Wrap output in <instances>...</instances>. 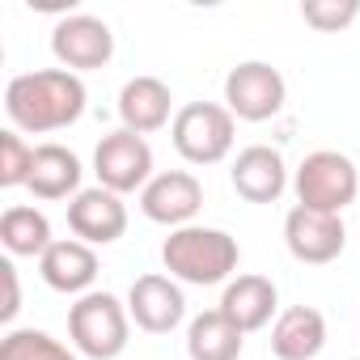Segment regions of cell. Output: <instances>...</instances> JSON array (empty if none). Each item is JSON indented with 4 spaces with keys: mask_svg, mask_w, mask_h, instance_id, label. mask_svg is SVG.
I'll list each match as a JSON object with an SVG mask.
<instances>
[{
    "mask_svg": "<svg viewBox=\"0 0 360 360\" xmlns=\"http://www.w3.org/2000/svg\"><path fill=\"white\" fill-rule=\"evenodd\" d=\"M246 330H238L221 309H204L187 326V356L191 360H238Z\"/></svg>",
    "mask_w": 360,
    "mask_h": 360,
    "instance_id": "19",
    "label": "cell"
},
{
    "mask_svg": "<svg viewBox=\"0 0 360 360\" xmlns=\"http://www.w3.org/2000/svg\"><path fill=\"white\" fill-rule=\"evenodd\" d=\"M233 115L221 102H187L169 123V140L178 148V157L191 165H217L233 153Z\"/></svg>",
    "mask_w": 360,
    "mask_h": 360,
    "instance_id": "5",
    "label": "cell"
},
{
    "mask_svg": "<svg viewBox=\"0 0 360 360\" xmlns=\"http://www.w3.org/2000/svg\"><path fill=\"white\" fill-rule=\"evenodd\" d=\"M51 56L60 60V68H68V72L81 77V72H94V68H106L110 64L115 34L94 13H68L51 30Z\"/></svg>",
    "mask_w": 360,
    "mask_h": 360,
    "instance_id": "8",
    "label": "cell"
},
{
    "mask_svg": "<svg viewBox=\"0 0 360 360\" xmlns=\"http://www.w3.org/2000/svg\"><path fill=\"white\" fill-rule=\"evenodd\" d=\"M0 360H77V352H68L47 330L26 326V330H9L0 339Z\"/></svg>",
    "mask_w": 360,
    "mask_h": 360,
    "instance_id": "21",
    "label": "cell"
},
{
    "mask_svg": "<svg viewBox=\"0 0 360 360\" xmlns=\"http://www.w3.org/2000/svg\"><path fill=\"white\" fill-rule=\"evenodd\" d=\"M68 335L81 356L89 360H115L127 347L131 335V314L115 292H85L68 309Z\"/></svg>",
    "mask_w": 360,
    "mask_h": 360,
    "instance_id": "3",
    "label": "cell"
},
{
    "mask_svg": "<svg viewBox=\"0 0 360 360\" xmlns=\"http://www.w3.org/2000/svg\"><path fill=\"white\" fill-rule=\"evenodd\" d=\"M85 81L68 68H39V72H22L5 85V115L18 131L30 136H47V131H64L85 115Z\"/></svg>",
    "mask_w": 360,
    "mask_h": 360,
    "instance_id": "1",
    "label": "cell"
},
{
    "mask_svg": "<svg viewBox=\"0 0 360 360\" xmlns=\"http://www.w3.org/2000/svg\"><path fill=\"white\" fill-rule=\"evenodd\" d=\"M34 174V148L22 140L18 127L0 131V187H30Z\"/></svg>",
    "mask_w": 360,
    "mask_h": 360,
    "instance_id": "22",
    "label": "cell"
},
{
    "mask_svg": "<svg viewBox=\"0 0 360 360\" xmlns=\"http://www.w3.org/2000/svg\"><path fill=\"white\" fill-rule=\"evenodd\" d=\"M0 242H5V250L18 255V259H43L56 238H51V221L39 208L13 204V208H5V217H0Z\"/></svg>",
    "mask_w": 360,
    "mask_h": 360,
    "instance_id": "20",
    "label": "cell"
},
{
    "mask_svg": "<svg viewBox=\"0 0 360 360\" xmlns=\"http://www.w3.org/2000/svg\"><path fill=\"white\" fill-rule=\"evenodd\" d=\"M301 18L322 30V34H335L343 26H352L360 18V0H305L301 5Z\"/></svg>",
    "mask_w": 360,
    "mask_h": 360,
    "instance_id": "23",
    "label": "cell"
},
{
    "mask_svg": "<svg viewBox=\"0 0 360 360\" xmlns=\"http://www.w3.org/2000/svg\"><path fill=\"white\" fill-rule=\"evenodd\" d=\"M292 191H297V204H301V208L343 217V208L356 204L360 174H356V165H352L347 153L318 148V153H309V157L297 165V174H292Z\"/></svg>",
    "mask_w": 360,
    "mask_h": 360,
    "instance_id": "4",
    "label": "cell"
},
{
    "mask_svg": "<svg viewBox=\"0 0 360 360\" xmlns=\"http://www.w3.org/2000/svg\"><path fill=\"white\" fill-rule=\"evenodd\" d=\"M229 183L246 204H276L288 187V165L280 157V148L271 144H250L233 157Z\"/></svg>",
    "mask_w": 360,
    "mask_h": 360,
    "instance_id": "13",
    "label": "cell"
},
{
    "mask_svg": "<svg viewBox=\"0 0 360 360\" xmlns=\"http://www.w3.org/2000/svg\"><path fill=\"white\" fill-rule=\"evenodd\" d=\"M204 208V183L191 174V169H165V174H153V183L140 191V212L153 221V225H165L169 233L174 229H187Z\"/></svg>",
    "mask_w": 360,
    "mask_h": 360,
    "instance_id": "9",
    "label": "cell"
},
{
    "mask_svg": "<svg viewBox=\"0 0 360 360\" xmlns=\"http://www.w3.org/2000/svg\"><path fill=\"white\" fill-rule=\"evenodd\" d=\"M284 246L297 263H335L347 246V229H343V217H330V212H314V208H292L284 217Z\"/></svg>",
    "mask_w": 360,
    "mask_h": 360,
    "instance_id": "10",
    "label": "cell"
},
{
    "mask_svg": "<svg viewBox=\"0 0 360 360\" xmlns=\"http://www.w3.org/2000/svg\"><path fill=\"white\" fill-rule=\"evenodd\" d=\"M94 174H98V187H106L115 195L144 191L153 183V148H148V140L127 131V127L102 136L98 148H94Z\"/></svg>",
    "mask_w": 360,
    "mask_h": 360,
    "instance_id": "6",
    "label": "cell"
},
{
    "mask_svg": "<svg viewBox=\"0 0 360 360\" xmlns=\"http://www.w3.org/2000/svg\"><path fill=\"white\" fill-rule=\"evenodd\" d=\"M238 330H263L267 322H271V314L280 309V292H276V284L267 280V276H238V280H229L225 284V292H221V305H217Z\"/></svg>",
    "mask_w": 360,
    "mask_h": 360,
    "instance_id": "16",
    "label": "cell"
},
{
    "mask_svg": "<svg viewBox=\"0 0 360 360\" xmlns=\"http://www.w3.org/2000/svg\"><path fill=\"white\" fill-rule=\"evenodd\" d=\"M174 94L161 77H131L123 89H119V119L127 131L136 136H148L165 123H174Z\"/></svg>",
    "mask_w": 360,
    "mask_h": 360,
    "instance_id": "15",
    "label": "cell"
},
{
    "mask_svg": "<svg viewBox=\"0 0 360 360\" xmlns=\"http://www.w3.org/2000/svg\"><path fill=\"white\" fill-rule=\"evenodd\" d=\"M284 98H288V85H284L280 68H271L263 60H246V64L229 68V77H225V106L233 119L267 123L284 110Z\"/></svg>",
    "mask_w": 360,
    "mask_h": 360,
    "instance_id": "7",
    "label": "cell"
},
{
    "mask_svg": "<svg viewBox=\"0 0 360 360\" xmlns=\"http://www.w3.org/2000/svg\"><path fill=\"white\" fill-rule=\"evenodd\" d=\"M326 347V318L314 305H288L271 326L276 360H314Z\"/></svg>",
    "mask_w": 360,
    "mask_h": 360,
    "instance_id": "17",
    "label": "cell"
},
{
    "mask_svg": "<svg viewBox=\"0 0 360 360\" xmlns=\"http://www.w3.org/2000/svg\"><path fill=\"white\" fill-rule=\"evenodd\" d=\"M0 276H5V305H0V318L5 322H13L18 318V309H22V288H18V267L5 259L0 263Z\"/></svg>",
    "mask_w": 360,
    "mask_h": 360,
    "instance_id": "24",
    "label": "cell"
},
{
    "mask_svg": "<svg viewBox=\"0 0 360 360\" xmlns=\"http://www.w3.org/2000/svg\"><path fill=\"white\" fill-rule=\"evenodd\" d=\"M238 238L225 229H208V225H187V229H174L161 246V263L178 284H225L238 271Z\"/></svg>",
    "mask_w": 360,
    "mask_h": 360,
    "instance_id": "2",
    "label": "cell"
},
{
    "mask_svg": "<svg viewBox=\"0 0 360 360\" xmlns=\"http://www.w3.org/2000/svg\"><path fill=\"white\" fill-rule=\"evenodd\" d=\"M81 157L64 144H39L34 148V174H30V191L34 200H77L81 195Z\"/></svg>",
    "mask_w": 360,
    "mask_h": 360,
    "instance_id": "18",
    "label": "cell"
},
{
    "mask_svg": "<svg viewBox=\"0 0 360 360\" xmlns=\"http://www.w3.org/2000/svg\"><path fill=\"white\" fill-rule=\"evenodd\" d=\"M39 276L47 288H56L64 297H85V292H94V280H98V255H94V246H85L77 238H56L51 250L39 259Z\"/></svg>",
    "mask_w": 360,
    "mask_h": 360,
    "instance_id": "14",
    "label": "cell"
},
{
    "mask_svg": "<svg viewBox=\"0 0 360 360\" xmlns=\"http://www.w3.org/2000/svg\"><path fill=\"white\" fill-rule=\"evenodd\" d=\"M127 314L140 330L148 335H169L178 322L187 318V297L178 288L174 276H161V271H148L140 280H131L127 288Z\"/></svg>",
    "mask_w": 360,
    "mask_h": 360,
    "instance_id": "11",
    "label": "cell"
},
{
    "mask_svg": "<svg viewBox=\"0 0 360 360\" xmlns=\"http://www.w3.org/2000/svg\"><path fill=\"white\" fill-rule=\"evenodd\" d=\"M68 229L85 246H110L127 233V204L106 187H85L68 204Z\"/></svg>",
    "mask_w": 360,
    "mask_h": 360,
    "instance_id": "12",
    "label": "cell"
}]
</instances>
